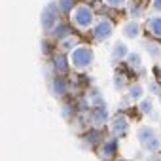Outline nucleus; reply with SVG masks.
Listing matches in <instances>:
<instances>
[{"mask_svg":"<svg viewBox=\"0 0 161 161\" xmlns=\"http://www.w3.org/2000/svg\"><path fill=\"white\" fill-rule=\"evenodd\" d=\"M70 19H72V25H76V29L87 31V29H91L93 23H95V14H93V10H91L87 4H80V6H76V8L72 10Z\"/></svg>","mask_w":161,"mask_h":161,"instance_id":"f257e3e1","label":"nucleus"},{"mask_svg":"<svg viewBox=\"0 0 161 161\" xmlns=\"http://www.w3.org/2000/svg\"><path fill=\"white\" fill-rule=\"evenodd\" d=\"M93 59H95V53L89 46H76L70 51V64L78 70H84V68L91 66Z\"/></svg>","mask_w":161,"mask_h":161,"instance_id":"f03ea898","label":"nucleus"},{"mask_svg":"<svg viewBox=\"0 0 161 161\" xmlns=\"http://www.w3.org/2000/svg\"><path fill=\"white\" fill-rule=\"evenodd\" d=\"M59 19H61V10H59L57 2H49V4H46V8L42 10V17H40L42 29L47 31V32H51V31L57 27Z\"/></svg>","mask_w":161,"mask_h":161,"instance_id":"7ed1b4c3","label":"nucleus"},{"mask_svg":"<svg viewBox=\"0 0 161 161\" xmlns=\"http://www.w3.org/2000/svg\"><path fill=\"white\" fill-rule=\"evenodd\" d=\"M112 34H114V23L110 19L103 17V19H99L93 25V38H95V42H104Z\"/></svg>","mask_w":161,"mask_h":161,"instance_id":"20e7f679","label":"nucleus"},{"mask_svg":"<svg viewBox=\"0 0 161 161\" xmlns=\"http://www.w3.org/2000/svg\"><path fill=\"white\" fill-rule=\"evenodd\" d=\"M110 131H112L114 138H118V136L125 135V133L129 131V119H127L125 116L118 114V116H116V118L112 119V123H110Z\"/></svg>","mask_w":161,"mask_h":161,"instance_id":"39448f33","label":"nucleus"},{"mask_svg":"<svg viewBox=\"0 0 161 161\" xmlns=\"http://www.w3.org/2000/svg\"><path fill=\"white\" fill-rule=\"evenodd\" d=\"M118 153V138H106L103 144H101V150H99V155L103 159H112L114 155Z\"/></svg>","mask_w":161,"mask_h":161,"instance_id":"423d86ee","label":"nucleus"},{"mask_svg":"<svg viewBox=\"0 0 161 161\" xmlns=\"http://www.w3.org/2000/svg\"><path fill=\"white\" fill-rule=\"evenodd\" d=\"M91 121H93V125L99 129V127H103L106 121H108V108L106 106H95L93 110H91Z\"/></svg>","mask_w":161,"mask_h":161,"instance_id":"0eeeda50","label":"nucleus"},{"mask_svg":"<svg viewBox=\"0 0 161 161\" xmlns=\"http://www.w3.org/2000/svg\"><path fill=\"white\" fill-rule=\"evenodd\" d=\"M129 47H127V44H123V42H116L114 44V47H112V61H116V63H119V61H123V59H127L129 57Z\"/></svg>","mask_w":161,"mask_h":161,"instance_id":"6e6552de","label":"nucleus"},{"mask_svg":"<svg viewBox=\"0 0 161 161\" xmlns=\"http://www.w3.org/2000/svg\"><path fill=\"white\" fill-rule=\"evenodd\" d=\"M51 91H53V95H55V97H64V95L68 93L66 80H64V78H61V76L53 78V82H51Z\"/></svg>","mask_w":161,"mask_h":161,"instance_id":"1a4fd4ad","label":"nucleus"},{"mask_svg":"<svg viewBox=\"0 0 161 161\" xmlns=\"http://www.w3.org/2000/svg\"><path fill=\"white\" fill-rule=\"evenodd\" d=\"M53 70H55L57 76H61V78L68 72V61H66V57H64L63 53H57V55L53 57Z\"/></svg>","mask_w":161,"mask_h":161,"instance_id":"9d476101","label":"nucleus"},{"mask_svg":"<svg viewBox=\"0 0 161 161\" xmlns=\"http://www.w3.org/2000/svg\"><path fill=\"white\" fill-rule=\"evenodd\" d=\"M146 29L153 38H161V15H152L146 21Z\"/></svg>","mask_w":161,"mask_h":161,"instance_id":"9b49d317","label":"nucleus"},{"mask_svg":"<svg viewBox=\"0 0 161 161\" xmlns=\"http://www.w3.org/2000/svg\"><path fill=\"white\" fill-rule=\"evenodd\" d=\"M49 34H51L53 38H57V40L61 42V40H64V38L72 36V31H70V27H68V25H66L64 21H59V23H57V27H55V29H53V31H51Z\"/></svg>","mask_w":161,"mask_h":161,"instance_id":"f8f14e48","label":"nucleus"},{"mask_svg":"<svg viewBox=\"0 0 161 161\" xmlns=\"http://www.w3.org/2000/svg\"><path fill=\"white\" fill-rule=\"evenodd\" d=\"M140 34V23L136 19H131L123 25V36L125 38H136Z\"/></svg>","mask_w":161,"mask_h":161,"instance_id":"ddd939ff","label":"nucleus"},{"mask_svg":"<svg viewBox=\"0 0 161 161\" xmlns=\"http://www.w3.org/2000/svg\"><path fill=\"white\" fill-rule=\"evenodd\" d=\"M153 136H157V135H155V129H153L152 125H142V127L136 131V138H138L140 144H144L146 140H150V138H153Z\"/></svg>","mask_w":161,"mask_h":161,"instance_id":"4468645a","label":"nucleus"},{"mask_svg":"<svg viewBox=\"0 0 161 161\" xmlns=\"http://www.w3.org/2000/svg\"><path fill=\"white\" fill-rule=\"evenodd\" d=\"M127 97H129V101H142L144 99V86L142 84H135V86H131L129 87V91H127Z\"/></svg>","mask_w":161,"mask_h":161,"instance_id":"2eb2a0df","label":"nucleus"},{"mask_svg":"<svg viewBox=\"0 0 161 161\" xmlns=\"http://www.w3.org/2000/svg\"><path fill=\"white\" fill-rule=\"evenodd\" d=\"M144 47L148 49V55L152 59H161V46L155 42H144Z\"/></svg>","mask_w":161,"mask_h":161,"instance_id":"dca6fc26","label":"nucleus"},{"mask_svg":"<svg viewBox=\"0 0 161 161\" xmlns=\"http://www.w3.org/2000/svg\"><path fill=\"white\" fill-rule=\"evenodd\" d=\"M142 148H144L146 152H150V153H155V152L161 148V140H159V136H153V138L146 140V142L142 144Z\"/></svg>","mask_w":161,"mask_h":161,"instance_id":"f3484780","label":"nucleus"},{"mask_svg":"<svg viewBox=\"0 0 161 161\" xmlns=\"http://www.w3.org/2000/svg\"><path fill=\"white\" fill-rule=\"evenodd\" d=\"M74 47H76V38H74V36H68V38H64V40L59 42V49H61V53L72 51Z\"/></svg>","mask_w":161,"mask_h":161,"instance_id":"a211bd4d","label":"nucleus"},{"mask_svg":"<svg viewBox=\"0 0 161 161\" xmlns=\"http://www.w3.org/2000/svg\"><path fill=\"white\" fill-rule=\"evenodd\" d=\"M138 110L142 114H152L153 112V99L152 97H144L140 103H138Z\"/></svg>","mask_w":161,"mask_h":161,"instance_id":"6ab92c4d","label":"nucleus"},{"mask_svg":"<svg viewBox=\"0 0 161 161\" xmlns=\"http://www.w3.org/2000/svg\"><path fill=\"white\" fill-rule=\"evenodd\" d=\"M61 14H72V10L76 8V0H59L57 2Z\"/></svg>","mask_w":161,"mask_h":161,"instance_id":"aec40b11","label":"nucleus"},{"mask_svg":"<svg viewBox=\"0 0 161 161\" xmlns=\"http://www.w3.org/2000/svg\"><path fill=\"white\" fill-rule=\"evenodd\" d=\"M127 63H129V66H131V68H140V66H142L140 55H138L136 51H131V53H129V57H127Z\"/></svg>","mask_w":161,"mask_h":161,"instance_id":"412c9836","label":"nucleus"},{"mask_svg":"<svg viewBox=\"0 0 161 161\" xmlns=\"http://www.w3.org/2000/svg\"><path fill=\"white\" fill-rule=\"evenodd\" d=\"M89 99H91V106H93V108H95V106H104V99L101 97L99 91H93V93L89 95Z\"/></svg>","mask_w":161,"mask_h":161,"instance_id":"4be33fe9","label":"nucleus"},{"mask_svg":"<svg viewBox=\"0 0 161 161\" xmlns=\"http://www.w3.org/2000/svg\"><path fill=\"white\" fill-rule=\"evenodd\" d=\"M114 89L116 91H123L125 89V76H119V74L114 76Z\"/></svg>","mask_w":161,"mask_h":161,"instance_id":"5701e85b","label":"nucleus"},{"mask_svg":"<svg viewBox=\"0 0 161 161\" xmlns=\"http://www.w3.org/2000/svg\"><path fill=\"white\" fill-rule=\"evenodd\" d=\"M104 4L110 6V8H125L127 0H104Z\"/></svg>","mask_w":161,"mask_h":161,"instance_id":"b1692460","label":"nucleus"},{"mask_svg":"<svg viewBox=\"0 0 161 161\" xmlns=\"http://www.w3.org/2000/svg\"><path fill=\"white\" fill-rule=\"evenodd\" d=\"M97 138H101V133H99L97 129H93V131L87 135V140H89L91 144H95V142H97Z\"/></svg>","mask_w":161,"mask_h":161,"instance_id":"393cba45","label":"nucleus"},{"mask_svg":"<svg viewBox=\"0 0 161 161\" xmlns=\"http://www.w3.org/2000/svg\"><path fill=\"white\" fill-rule=\"evenodd\" d=\"M152 12H155V14H161V0H152Z\"/></svg>","mask_w":161,"mask_h":161,"instance_id":"a878e982","label":"nucleus"},{"mask_svg":"<svg viewBox=\"0 0 161 161\" xmlns=\"http://www.w3.org/2000/svg\"><path fill=\"white\" fill-rule=\"evenodd\" d=\"M148 87H150V91H152V93H155V95H161V89H159V86H157L155 82H152V80H150Z\"/></svg>","mask_w":161,"mask_h":161,"instance_id":"bb28decb","label":"nucleus"},{"mask_svg":"<svg viewBox=\"0 0 161 161\" xmlns=\"http://www.w3.org/2000/svg\"><path fill=\"white\" fill-rule=\"evenodd\" d=\"M131 15L135 17V15H140V8L138 6H131Z\"/></svg>","mask_w":161,"mask_h":161,"instance_id":"cd10ccee","label":"nucleus"},{"mask_svg":"<svg viewBox=\"0 0 161 161\" xmlns=\"http://www.w3.org/2000/svg\"><path fill=\"white\" fill-rule=\"evenodd\" d=\"M70 110H72V108H70L68 104H66V106L63 108V114H64V118H70Z\"/></svg>","mask_w":161,"mask_h":161,"instance_id":"c85d7f7f","label":"nucleus"},{"mask_svg":"<svg viewBox=\"0 0 161 161\" xmlns=\"http://www.w3.org/2000/svg\"><path fill=\"white\" fill-rule=\"evenodd\" d=\"M146 161H159V155H155V153H150V157H146Z\"/></svg>","mask_w":161,"mask_h":161,"instance_id":"c756f323","label":"nucleus"},{"mask_svg":"<svg viewBox=\"0 0 161 161\" xmlns=\"http://www.w3.org/2000/svg\"><path fill=\"white\" fill-rule=\"evenodd\" d=\"M157 72H159V74H161V64H157Z\"/></svg>","mask_w":161,"mask_h":161,"instance_id":"7c9ffc66","label":"nucleus"},{"mask_svg":"<svg viewBox=\"0 0 161 161\" xmlns=\"http://www.w3.org/2000/svg\"><path fill=\"white\" fill-rule=\"evenodd\" d=\"M118 161H129V159H118Z\"/></svg>","mask_w":161,"mask_h":161,"instance_id":"2f4dec72","label":"nucleus"},{"mask_svg":"<svg viewBox=\"0 0 161 161\" xmlns=\"http://www.w3.org/2000/svg\"><path fill=\"white\" fill-rule=\"evenodd\" d=\"M159 101H161V95H159Z\"/></svg>","mask_w":161,"mask_h":161,"instance_id":"473e14b6","label":"nucleus"}]
</instances>
